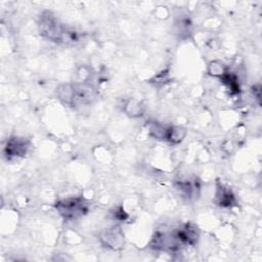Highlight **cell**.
I'll return each mask as SVG.
<instances>
[{
	"mask_svg": "<svg viewBox=\"0 0 262 262\" xmlns=\"http://www.w3.org/2000/svg\"><path fill=\"white\" fill-rule=\"evenodd\" d=\"M40 35L58 44H74L79 40V34L73 28L62 24L52 12L44 11L38 21Z\"/></svg>",
	"mask_w": 262,
	"mask_h": 262,
	"instance_id": "cell-1",
	"label": "cell"
},
{
	"mask_svg": "<svg viewBox=\"0 0 262 262\" xmlns=\"http://www.w3.org/2000/svg\"><path fill=\"white\" fill-rule=\"evenodd\" d=\"M58 214L69 221L77 220L88 213L89 204L82 196H70L59 200L54 205Z\"/></svg>",
	"mask_w": 262,
	"mask_h": 262,
	"instance_id": "cell-2",
	"label": "cell"
},
{
	"mask_svg": "<svg viewBox=\"0 0 262 262\" xmlns=\"http://www.w3.org/2000/svg\"><path fill=\"white\" fill-rule=\"evenodd\" d=\"M30 140L20 136L9 137L3 147V155L7 160H14L26 156L30 148Z\"/></svg>",
	"mask_w": 262,
	"mask_h": 262,
	"instance_id": "cell-3",
	"label": "cell"
},
{
	"mask_svg": "<svg viewBox=\"0 0 262 262\" xmlns=\"http://www.w3.org/2000/svg\"><path fill=\"white\" fill-rule=\"evenodd\" d=\"M101 245L113 251H119L124 247L125 238L124 233L120 226L115 225L104 229L99 236Z\"/></svg>",
	"mask_w": 262,
	"mask_h": 262,
	"instance_id": "cell-4",
	"label": "cell"
},
{
	"mask_svg": "<svg viewBox=\"0 0 262 262\" xmlns=\"http://www.w3.org/2000/svg\"><path fill=\"white\" fill-rule=\"evenodd\" d=\"M216 201L217 204L221 207L229 208L231 206H236L235 195L228 187L224 185H218L216 191Z\"/></svg>",
	"mask_w": 262,
	"mask_h": 262,
	"instance_id": "cell-5",
	"label": "cell"
},
{
	"mask_svg": "<svg viewBox=\"0 0 262 262\" xmlns=\"http://www.w3.org/2000/svg\"><path fill=\"white\" fill-rule=\"evenodd\" d=\"M56 96L63 104L69 106H74V96H75L74 85L72 84L60 85L56 89Z\"/></svg>",
	"mask_w": 262,
	"mask_h": 262,
	"instance_id": "cell-6",
	"label": "cell"
},
{
	"mask_svg": "<svg viewBox=\"0 0 262 262\" xmlns=\"http://www.w3.org/2000/svg\"><path fill=\"white\" fill-rule=\"evenodd\" d=\"M186 135V130L183 127L180 126H168L167 129V135H166V141L177 144L180 143Z\"/></svg>",
	"mask_w": 262,
	"mask_h": 262,
	"instance_id": "cell-7",
	"label": "cell"
},
{
	"mask_svg": "<svg viewBox=\"0 0 262 262\" xmlns=\"http://www.w3.org/2000/svg\"><path fill=\"white\" fill-rule=\"evenodd\" d=\"M198 181H192V180H185V181H180L177 184V188L181 191L182 194H184L187 198H191L194 194L198 193L199 188Z\"/></svg>",
	"mask_w": 262,
	"mask_h": 262,
	"instance_id": "cell-8",
	"label": "cell"
},
{
	"mask_svg": "<svg viewBox=\"0 0 262 262\" xmlns=\"http://www.w3.org/2000/svg\"><path fill=\"white\" fill-rule=\"evenodd\" d=\"M142 111H143V107L141 106V104L132 99V100H129L126 104H125V112L131 116V117H138V116H141L142 115Z\"/></svg>",
	"mask_w": 262,
	"mask_h": 262,
	"instance_id": "cell-9",
	"label": "cell"
},
{
	"mask_svg": "<svg viewBox=\"0 0 262 262\" xmlns=\"http://www.w3.org/2000/svg\"><path fill=\"white\" fill-rule=\"evenodd\" d=\"M226 72L225 67L220 61H211L208 67V73L213 77H221Z\"/></svg>",
	"mask_w": 262,
	"mask_h": 262,
	"instance_id": "cell-10",
	"label": "cell"
}]
</instances>
